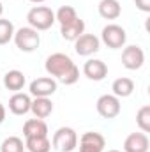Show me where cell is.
<instances>
[{
    "mask_svg": "<svg viewBox=\"0 0 150 152\" xmlns=\"http://www.w3.org/2000/svg\"><path fill=\"white\" fill-rule=\"evenodd\" d=\"M44 69L53 80L64 85H74L79 80V67L66 53H51L44 62Z\"/></svg>",
    "mask_w": 150,
    "mask_h": 152,
    "instance_id": "obj_1",
    "label": "cell"
},
{
    "mask_svg": "<svg viewBox=\"0 0 150 152\" xmlns=\"http://www.w3.org/2000/svg\"><path fill=\"white\" fill-rule=\"evenodd\" d=\"M27 21H28V27H32L37 32L50 30L55 23V12L51 11V7L36 5L27 12Z\"/></svg>",
    "mask_w": 150,
    "mask_h": 152,
    "instance_id": "obj_2",
    "label": "cell"
},
{
    "mask_svg": "<svg viewBox=\"0 0 150 152\" xmlns=\"http://www.w3.org/2000/svg\"><path fill=\"white\" fill-rule=\"evenodd\" d=\"M14 44L20 51H25V53H32L36 51L41 44V34L37 30H34L32 27H21L14 32Z\"/></svg>",
    "mask_w": 150,
    "mask_h": 152,
    "instance_id": "obj_3",
    "label": "cell"
},
{
    "mask_svg": "<svg viewBox=\"0 0 150 152\" xmlns=\"http://www.w3.org/2000/svg\"><path fill=\"white\" fill-rule=\"evenodd\" d=\"M51 147H55L58 152H73L78 147V133L73 127H58L53 134Z\"/></svg>",
    "mask_w": 150,
    "mask_h": 152,
    "instance_id": "obj_4",
    "label": "cell"
},
{
    "mask_svg": "<svg viewBox=\"0 0 150 152\" xmlns=\"http://www.w3.org/2000/svg\"><path fill=\"white\" fill-rule=\"evenodd\" d=\"M99 41H103V42H104L108 48H111V50H120V48H124L125 42H127V32H125L124 27H120V25H117V23H108V25L103 28Z\"/></svg>",
    "mask_w": 150,
    "mask_h": 152,
    "instance_id": "obj_5",
    "label": "cell"
},
{
    "mask_svg": "<svg viewBox=\"0 0 150 152\" xmlns=\"http://www.w3.org/2000/svg\"><path fill=\"white\" fill-rule=\"evenodd\" d=\"M145 64V51L143 48L136 46V44H129L124 46L122 50V66L129 71H138L141 69Z\"/></svg>",
    "mask_w": 150,
    "mask_h": 152,
    "instance_id": "obj_6",
    "label": "cell"
},
{
    "mask_svg": "<svg viewBox=\"0 0 150 152\" xmlns=\"http://www.w3.org/2000/svg\"><path fill=\"white\" fill-rule=\"evenodd\" d=\"M57 87H58L57 80H53L51 76H41V78H36L34 81H30L28 92L34 97H50L57 92Z\"/></svg>",
    "mask_w": 150,
    "mask_h": 152,
    "instance_id": "obj_7",
    "label": "cell"
},
{
    "mask_svg": "<svg viewBox=\"0 0 150 152\" xmlns=\"http://www.w3.org/2000/svg\"><path fill=\"white\" fill-rule=\"evenodd\" d=\"M95 108H97V113L101 115L103 118H115L120 115V99L113 94H104L97 99L95 103Z\"/></svg>",
    "mask_w": 150,
    "mask_h": 152,
    "instance_id": "obj_8",
    "label": "cell"
},
{
    "mask_svg": "<svg viewBox=\"0 0 150 152\" xmlns=\"http://www.w3.org/2000/svg\"><path fill=\"white\" fill-rule=\"evenodd\" d=\"M79 152H104L106 140L97 131H87L78 138Z\"/></svg>",
    "mask_w": 150,
    "mask_h": 152,
    "instance_id": "obj_9",
    "label": "cell"
},
{
    "mask_svg": "<svg viewBox=\"0 0 150 152\" xmlns=\"http://www.w3.org/2000/svg\"><path fill=\"white\" fill-rule=\"evenodd\" d=\"M101 50V41L94 34H81L74 41V51L79 57H90Z\"/></svg>",
    "mask_w": 150,
    "mask_h": 152,
    "instance_id": "obj_10",
    "label": "cell"
},
{
    "mask_svg": "<svg viewBox=\"0 0 150 152\" xmlns=\"http://www.w3.org/2000/svg\"><path fill=\"white\" fill-rule=\"evenodd\" d=\"M83 75L92 81H103L108 76V66L99 58H88L83 64Z\"/></svg>",
    "mask_w": 150,
    "mask_h": 152,
    "instance_id": "obj_11",
    "label": "cell"
},
{
    "mask_svg": "<svg viewBox=\"0 0 150 152\" xmlns=\"http://www.w3.org/2000/svg\"><path fill=\"white\" fill-rule=\"evenodd\" d=\"M150 140L147 133H131L124 142L122 152H149Z\"/></svg>",
    "mask_w": 150,
    "mask_h": 152,
    "instance_id": "obj_12",
    "label": "cell"
},
{
    "mask_svg": "<svg viewBox=\"0 0 150 152\" xmlns=\"http://www.w3.org/2000/svg\"><path fill=\"white\" fill-rule=\"evenodd\" d=\"M32 97L25 92H14L9 99V112L14 115H27L30 112Z\"/></svg>",
    "mask_w": 150,
    "mask_h": 152,
    "instance_id": "obj_13",
    "label": "cell"
},
{
    "mask_svg": "<svg viewBox=\"0 0 150 152\" xmlns=\"http://www.w3.org/2000/svg\"><path fill=\"white\" fill-rule=\"evenodd\" d=\"M81 34H85V21L79 16L76 20H73V21L66 23V25H60V36L66 41H73L74 42Z\"/></svg>",
    "mask_w": 150,
    "mask_h": 152,
    "instance_id": "obj_14",
    "label": "cell"
},
{
    "mask_svg": "<svg viewBox=\"0 0 150 152\" xmlns=\"http://www.w3.org/2000/svg\"><path fill=\"white\" fill-rule=\"evenodd\" d=\"M23 136L34 138V136H48V124L42 118H28L23 124Z\"/></svg>",
    "mask_w": 150,
    "mask_h": 152,
    "instance_id": "obj_15",
    "label": "cell"
},
{
    "mask_svg": "<svg viewBox=\"0 0 150 152\" xmlns=\"http://www.w3.org/2000/svg\"><path fill=\"white\" fill-rule=\"evenodd\" d=\"M30 112L34 113L36 118H48L53 113V103L50 97H34L30 104Z\"/></svg>",
    "mask_w": 150,
    "mask_h": 152,
    "instance_id": "obj_16",
    "label": "cell"
},
{
    "mask_svg": "<svg viewBox=\"0 0 150 152\" xmlns=\"http://www.w3.org/2000/svg\"><path fill=\"white\" fill-rule=\"evenodd\" d=\"M99 16L104 20H117L122 14V5L118 0H101L97 5Z\"/></svg>",
    "mask_w": 150,
    "mask_h": 152,
    "instance_id": "obj_17",
    "label": "cell"
},
{
    "mask_svg": "<svg viewBox=\"0 0 150 152\" xmlns=\"http://www.w3.org/2000/svg\"><path fill=\"white\" fill-rule=\"evenodd\" d=\"M25 83H27V78L18 69H11L4 75V87L11 92H20L25 87Z\"/></svg>",
    "mask_w": 150,
    "mask_h": 152,
    "instance_id": "obj_18",
    "label": "cell"
},
{
    "mask_svg": "<svg viewBox=\"0 0 150 152\" xmlns=\"http://www.w3.org/2000/svg\"><path fill=\"white\" fill-rule=\"evenodd\" d=\"M113 96H117L118 99L122 97H129L133 92H134V81L127 76H122V78H117L111 85Z\"/></svg>",
    "mask_w": 150,
    "mask_h": 152,
    "instance_id": "obj_19",
    "label": "cell"
},
{
    "mask_svg": "<svg viewBox=\"0 0 150 152\" xmlns=\"http://www.w3.org/2000/svg\"><path fill=\"white\" fill-rule=\"evenodd\" d=\"M25 149H28L30 152H50L51 151V142L48 136L25 138Z\"/></svg>",
    "mask_w": 150,
    "mask_h": 152,
    "instance_id": "obj_20",
    "label": "cell"
},
{
    "mask_svg": "<svg viewBox=\"0 0 150 152\" xmlns=\"http://www.w3.org/2000/svg\"><path fill=\"white\" fill-rule=\"evenodd\" d=\"M14 32H16V28H14L12 21L5 20V18H0V46L9 44L14 37Z\"/></svg>",
    "mask_w": 150,
    "mask_h": 152,
    "instance_id": "obj_21",
    "label": "cell"
},
{
    "mask_svg": "<svg viewBox=\"0 0 150 152\" xmlns=\"http://www.w3.org/2000/svg\"><path fill=\"white\" fill-rule=\"evenodd\" d=\"M0 152H25V142L20 136H7L0 145Z\"/></svg>",
    "mask_w": 150,
    "mask_h": 152,
    "instance_id": "obj_22",
    "label": "cell"
},
{
    "mask_svg": "<svg viewBox=\"0 0 150 152\" xmlns=\"http://www.w3.org/2000/svg\"><path fill=\"white\" fill-rule=\"evenodd\" d=\"M78 18V12L73 5H62L57 12H55V21H58L60 25H66L69 21H73Z\"/></svg>",
    "mask_w": 150,
    "mask_h": 152,
    "instance_id": "obj_23",
    "label": "cell"
},
{
    "mask_svg": "<svg viewBox=\"0 0 150 152\" xmlns=\"http://www.w3.org/2000/svg\"><path fill=\"white\" fill-rule=\"evenodd\" d=\"M136 124L141 129V133H150V106L145 104L136 113Z\"/></svg>",
    "mask_w": 150,
    "mask_h": 152,
    "instance_id": "obj_24",
    "label": "cell"
},
{
    "mask_svg": "<svg viewBox=\"0 0 150 152\" xmlns=\"http://www.w3.org/2000/svg\"><path fill=\"white\" fill-rule=\"evenodd\" d=\"M134 4L141 12H150V0H134Z\"/></svg>",
    "mask_w": 150,
    "mask_h": 152,
    "instance_id": "obj_25",
    "label": "cell"
},
{
    "mask_svg": "<svg viewBox=\"0 0 150 152\" xmlns=\"http://www.w3.org/2000/svg\"><path fill=\"white\" fill-rule=\"evenodd\" d=\"M4 120H5V106L0 103V124H2Z\"/></svg>",
    "mask_w": 150,
    "mask_h": 152,
    "instance_id": "obj_26",
    "label": "cell"
},
{
    "mask_svg": "<svg viewBox=\"0 0 150 152\" xmlns=\"http://www.w3.org/2000/svg\"><path fill=\"white\" fill-rule=\"evenodd\" d=\"M28 2H32V4H42V2H46V0H28Z\"/></svg>",
    "mask_w": 150,
    "mask_h": 152,
    "instance_id": "obj_27",
    "label": "cell"
},
{
    "mask_svg": "<svg viewBox=\"0 0 150 152\" xmlns=\"http://www.w3.org/2000/svg\"><path fill=\"white\" fill-rule=\"evenodd\" d=\"M2 14H4V5H2V2H0V18H2Z\"/></svg>",
    "mask_w": 150,
    "mask_h": 152,
    "instance_id": "obj_28",
    "label": "cell"
},
{
    "mask_svg": "<svg viewBox=\"0 0 150 152\" xmlns=\"http://www.w3.org/2000/svg\"><path fill=\"white\" fill-rule=\"evenodd\" d=\"M108 152H122V151H117V149H111V151H108Z\"/></svg>",
    "mask_w": 150,
    "mask_h": 152,
    "instance_id": "obj_29",
    "label": "cell"
}]
</instances>
